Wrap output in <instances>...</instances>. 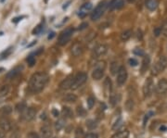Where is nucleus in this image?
<instances>
[{
	"mask_svg": "<svg viewBox=\"0 0 167 138\" xmlns=\"http://www.w3.org/2000/svg\"><path fill=\"white\" fill-rule=\"evenodd\" d=\"M48 75L45 72H36L33 74L29 81V91L33 93H37L44 89L48 83Z\"/></svg>",
	"mask_w": 167,
	"mask_h": 138,
	"instance_id": "f257e3e1",
	"label": "nucleus"
},
{
	"mask_svg": "<svg viewBox=\"0 0 167 138\" xmlns=\"http://www.w3.org/2000/svg\"><path fill=\"white\" fill-rule=\"evenodd\" d=\"M167 67V57L166 56H161L159 60L157 61L156 64L151 69V74L158 75L160 72L164 71Z\"/></svg>",
	"mask_w": 167,
	"mask_h": 138,
	"instance_id": "f03ea898",
	"label": "nucleus"
},
{
	"mask_svg": "<svg viewBox=\"0 0 167 138\" xmlns=\"http://www.w3.org/2000/svg\"><path fill=\"white\" fill-rule=\"evenodd\" d=\"M107 7H108L107 1H105V0H104V1L100 2L98 6L96 7V8L93 10V12L91 13V20H94V22H95V20H98L104 14Z\"/></svg>",
	"mask_w": 167,
	"mask_h": 138,
	"instance_id": "7ed1b4c3",
	"label": "nucleus"
},
{
	"mask_svg": "<svg viewBox=\"0 0 167 138\" xmlns=\"http://www.w3.org/2000/svg\"><path fill=\"white\" fill-rule=\"evenodd\" d=\"M73 28L72 27H69L67 29H65L64 31H62L60 33L59 36V40H58V44L59 45H66L69 41L71 40L73 36Z\"/></svg>",
	"mask_w": 167,
	"mask_h": 138,
	"instance_id": "20e7f679",
	"label": "nucleus"
},
{
	"mask_svg": "<svg viewBox=\"0 0 167 138\" xmlns=\"http://www.w3.org/2000/svg\"><path fill=\"white\" fill-rule=\"evenodd\" d=\"M106 68V62L105 61H99L96 64V67L92 72V78L94 80H100L104 75V70Z\"/></svg>",
	"mask_w": 167,
	"mask_h": 138,
	"instance_id": "39448f33",
	"label": "nucleus"
},
{
	"mask_svg": "<svg viewBox=\"0 0 167 138\" xmlns=\"http://www.w3.org/2000/svg\"><path fill=\"white\" fill-rule=\"evenodd\" d=\"M87 80V74L85 72H79L75 75L74 80H73V84L72 86L73 90H76L78 89L81 85H83Z\"/></svg>",
	"mask_w": 167,
	"mask_h": 138,
	"instance_id": "423d86ee",
	"label": "nucleus"
},
{
	"mask_svg": "<svg viewBox=\"0 0 167 138\" xmlns=\"http://www.w3.org/2000/svg\"><path fill=\"white\" fill-rule=\"evenodd\" d=\"M154 89V84L151 78H148L146 80L144 86H143V95L144 98H149L151 95Z\"/></svg>",
	"mask_w": 167,
	"mask_h": 138,
	"instance_id": "0eeeda50",
	"label": "nucleus"
},
{
	"mask_svg": "<svg viewBox=\"0 0 167 138\" xmlns=\"http://www.w3.org/2000/svg\"><path fill=\"white\" fill-rule=\"evenodd\" d=\"M108 51V47L106 45H98L97 47H94L93 51H92V57L94 59L99 58L101 56L105 55Z\"/></svg>",
	"mask_w": 167,
	"mask_h": 138,
	"instance_id": "6e6552de",
	"label": "nucleus"
},
{
	"mask_svg": "<svg viewBox=\"0 0 167 138\" xmlns=\"http://www.w3.org/2000/svg\"><path fill=\"white\" fill-rule=\"evenodd\" d=\"M127 80V71H126V69L123 66H121V68L117 73V79H116V82H117L118 85H123L124 84V83Z\"/></svg>",
	"mask_w": 167,
	"mask_h": 138,
	"instance_id": "1a4fd4ad",
	"label": "nucleus"
},
{
	"mask_svg": "<svg viewBox=\"0 0 167 138\" xmlns=\"http://www.w3.org/2000/svg\"><path fill=\"white\" fill-rule=\"evenodd\" d=\"M124 6V0H110V2L108 5V8L110 10L120 9Z\"/></svg>",
	"mask_w": 167,
	"mask_h": 138,
	"instance_id": "9d476101",
	"label": "nucleus"
},
{
	"mask_svg": "<svg viewBox=\"0 0 167 138\" xmlns=\"http://www.w3.org/2000/svg\"><path fill=\"white\" fill-rule=\"evenodd\" d=\"M35 116H36V110L34 108H29L24 111L22 118L26 121H33L35 118Z\"/></svg>",
	"mask_w": 167,
	"mask_h": 138,
	"instance_id": "9b49d317",
	"label": "nucleus"
},
{
	"mask_svg": "<svg viewBox=\"0 0 167 138\" xmlns=\"http://www.w3.org/2000/svg\"><path fill=\"white\" fill-rule=\"evenodd\" d=\"M156 91H157V93L160 95L166 93L167 92V80L166 79H161L159 81L158 84L156 86Z\"/></svg>",
	"mask_w": 167,
	"mask_h": 138,
	"instance_id": "f8f14e48",
	"label": "nucleus"
},
{
	"mask_svg": "<svg viewBox=\"0 0 167 138\" xmlns=\"http://www.w3.org/2000/svg\"><path fill=\"white\" fill-rule=\"evenodd\" d=\"M23 70V66H17V67H15L14 69H12L10 71H8V72L7 73L6 75V78L7 79H13L16 77L17 75H19L20 73L22 72V70Z\"/></svg>",
	"mask_w": 167,
	"mask_h": 138,
	"instance_id": "ddd939ff",
	"label": "nucleus"
},
{
	"mask_svg": "<svg viewBox=\"0 0 167 138\" xmlns=\"http://www.w3.org/2000/svg\"><path fill=\"white\" fill-rule=\"evenodd\" d=\"M72 54L74 56V57H78V56L82 55L84 52V47L82 44L80 43H74L72 47Z\"/></svg>",
	"mask_w": 167,
	"mask_h": 138,
	"instance_id": "4468645a",
	"label": "nucleus"
},
{
	"mask_svg": "<svg viewBox=\"0 0 167 138\" xmlns=\"http://www.w3.org/2000/svg\"><path fill=\"white\" fill-rule=\"evenodd\" d=\"M73 80H74V77H73V76H70V77L63 80L61 83H60L59 87L61 89H63V90H67V89L72 88L73 84Z\"/></svg>",
	"mask_w": 167,
	"mask_h": 138,
	"instance_id": "2eb2a0df",
	"label": "nucleus"
},
{
	"mask_svg": "<svg viewBox=\"0 0 167 138\" xmlns=\"http://www.w3.org/2000/svg\"><path fill=\"white\" fill-rule=\"evenodd\" d=\"M92 3H85L84 4L82 7H81L79 12H78V16L80 18H84L85 15L87 14V11H89V10L92 8Z\"/></svg>",
	"mask_w": 167,
	"mask_h": 138,
	"instance_id": "dca6fc26",
	"label": "nucleus"
},
{
	"mask_svg": "<svg viewBox=\"0 0 167 138\" xmlns=\"http://www.w3.org/2000/svg\"><path fill=\"white\" fill-rule=\"evenodd\" d=\"M0 129L4 132H8L11 129V123L8 119L2 118L0 119Z\"/></svg>",
	"mask_w": 167,
	"mask_h": 138,
	"instance_id": "f3484780",
	"label": "nucleus"
},
{
	"mask_svg": "<svg viewBox=\"0 0 167 138\" xmlns=\"http://www.w3.org/2000/svg\"><path fill=\"white\" fill-rule=\"evenodd\" d=\"M158 5H159L158 0H146V3H145L146 8L149 10H150V11L155 10L158 8Z\"/></svg>",
	"mask_w": 167,
	"mask_h": 138,
	"instance_id": "a211bd4d",
	"label": "nucleus"
},
{
	"mask_svg": "<svg viewBox=\"0 0 167 138\" xmlns=\"http://www.w3.org/2000/svg\"><path fill=\"white\" fill-rule=\"evenodd\" d=\"M150 56H145L143 61H142V65H141V73H144L145 71H147V70L149 69L150 67Z\"/></svg>",
	"mask_w": 167,
	"mask_h": 138,
	"instance_id": "6ab92c4d",
	"label": "nucleus"
},
{
	"mask_svg": "<svg viewBox=\"0 0 167 138\" xmlns=\"http://www.w3.org/2000/svg\"><path fill=\"white\" fill-rule=\"evenodd\" d=\"M41 134L44 138H50L52 136V131L51 128L48 125H45L41 128Z\"/></svg>",
	"mask_w": 167,
	"mask_h": 138,
	"instance_id": "aec40b11",
	"label": "nucleus"
},
{
	"mask_svg": "<svg viewBox=\"0 0 167 138\" xmlns=\"http://www.w3.org/2000/svg\"><path fill=\"white\" fill-rule=\"evenodd\" d=\"M63 101L68 102V103H74L77 101V96L74 94H67L63 96Z\"/></svg>",
	"mask_w": 167,
	"mask_h": 138,
	"instance_id": "412c9836",
	"label": "nucleus"
},
{
	"mask_svg": "<svg viewBox=\"0 0 167 138\" xmlns=\"http://www.w3.org/2000/svg\"><path fill=\"white\" fill-rule=\"evenodd\" d=\"M12 112V108L10 106H5L0 109V115L2 116H8Z\"/></svg>",
	"mask_w": 167,
	"mask_h": 138,
	"instance_id": "4be33fe9",
	"label": "nucleus"
},
{
	"mask_svg": "<svg viewBox=\"0 0 167 138\" xmlns=\"http://www.w3.org/2000/svg\"><path fill=\"white\" fill-rule=\"evenodd\" d=\"M9 91H10V86L6 84V85H3L0 87V98H4L7 95H8Z\"/></svg>",
	"mask_w": 167,
	"mask_h": 138,
	"instance_id": "5701e85b",
	"label": "nucleus"
},
{
	"mask_svg": "<svg viewBox=\"0 0 167 138\" xmlns=\"http://www.w3.org/2000/svg\"><path fill=\"white\" fill-rule=\"evenodd\" d=\"M131 36H132V31L126 30V31H124V32L122 33V34H121V40H122L123 42H125V41L129 40Z\"/></svg>",
	"mask_w": 167,
	"mask_h": 138,
	"instance_id": "b1692460",
	"label": "nucleus"
},
{
	"mask_svg": "<svg viewBox=\"0 0 167 138\" xmlns=\"http://www.w3.org/2000/svg\"><path fill=\"white\" fill-rule=\"evenodd\" d=\"M62 115L65 117V118H73V110L71 109L69 107H63L62 108Z\"/></svg>",
	"mask_w": 167,
	"mask_h": 138,
	"instance_id": "393cba45",
	"label": "nucleus"
},
{
	"mask_svg": "<svg viewBox=\"0 0 167 138\" xmlns=\"http://www.w3.org/2000/svg\"><path fill=\"white\" fill-rule=\"evenodd\" d=\"M120 68L121 67L119 66V63L116 62V61H113V62L110 64V72H111V74H112V75L117 74Z\"/></svg>",
	"mask_w": 167,
	"mask_h": 138,
	"instance_id": "a878e982",
	"label": "nucleus"
},
{
	"mask_svg": "<svg viewBox=\"0 0 167 138\" xmlns=\"http://www.w3.org/2000/svg\"><path fill=\"white\" fill-rule=\"evenodd\" d=\"M128 135H129V132L125 130V131H122L115 134L111 138H128Z\"/></svg>",
	"mask_w": 167,
	"mask_h": 138,
	"instance_id": "bb28decb",
	"label": "nucleus"
},
{
	"mask_svg": "<svg viewBox=\"0 0 167 138\" xmlns=\"http://www.w3.org/2000/svg\"><path fill=\"white\" fill-rule=\"evenodd\" d=\"M97 126H98V123L96 121H94V120H87V127L88 129L93 130L95 128H97Z\"/></svg>",
	"mask_w": 167,
	"mask_h": 138,
	"instance_id": "cd10ccee",
	"label": "nucleus"
},
{
	"mask_svg": "<svg viewBox=\"0 0 167 138\" xmlns=\"http://www.w3.org/2000/svg\"><path fill=\"white\" fill-rule=\"evenodd\" d=\"M123 123H124L123 119H122V118H119L117 121H115V123L113 124V126H112V130H113V131L119 130V129L121 128V127H122Z\"/></svg>",
	"mask_w": 167,
	"mask_h": 138,
	"instance_id": "c85d7f7f",
	"label": "nucleus"
},
{
	"mask_svg": "<svg viewBox=\"0 0 167 138\" xmlns=\"http://www.w3.org/2000/svg\"><path fill=\"white\" fill-rule=\"evenodd\" d=\"M64 125H65L64 120H59L58 121H56V123H55V129L59 132L63 128Z\"/></svg>",
	"mask_w": 167,
	"mask_h": 138,
	"instance_id": "c756f323",
	"label": "nucleus"
},
{
	"mask_svg": "<svg viewBox=\"0 0 167 138\" xmlns=\"http://www.w3.org/2000/svg\"><path fill=\"white\" fill-rule=\"evenodd\" d=\"M27 109V107H26V104L24 103V102H21V103L17 104L16 106V110L18 112H23Z\"/></svg>",
	"mask_w": 167,
	"mask_h": 138,
	"instance_id": "7c9ffc66",
	"label": "nucleus"
},
{
	"mask_svg": "<svg viewBox=\"0 0 167 138\" xmlns=\"http://www.w3.org/2000/svg\"><path fill=\"white\" fill-rule=\"evenodd\" d=\"M13 49H14L13 47H9V48H8V49L5 50L4 52H2L1 55H0V57H1V59H6V58H8V56L12 53Z\"/></svg>",
	"mask_w": 167,
	"mask_h": 138,
	"instance_id": "2f4dec72",
	"label": "nucleus"
},
{
	"mask_svg": "<svg viewBox=\"0 0 167 138\" xmlns=\"http://www.w3.org/2000/svg\"><path fill=\"white\" fill-rule=\"evenodd\" d=\"M44 29V24L43 23H40L38 24L36 27H35L34 30H33V34H39V33H41V32L43 31Z\"/></svg>",
	"mask_w": 167,
	"mask_h": 138,
	"instance_id": "473e14b6",
	"label": "nucleus"
},
{
	"mask_svg": "<svg viewBox=\"0 0 167 138\" xmlns=\"http://www.w3.org/2000/svg\"><path fill=\"white\" fill-rule=\"evenodd\" d=\"M76 113L79 117H85V114H87V111H85V109L83 108V107H77L76 109Z\"/></svg>",
	"mask_w": 167,
	"mask_h": 138,
	"instance_id": "72a5a7b5",
	"label": "nucleus"
},
{
	"mask_svg": "<svg viewBox=\"0 0 167 138\" xmlns=\"http://www.w3.org/2000/svg\"><path fill=\"white\" fill-rule=\"evenodd\" d=\"M27 63H28V65L30 66V67H33V66H34V64H35V58L34 57L33 55H30L29 57L27 58Z\"/></svg>",
	"mask_w": 167,
	"mask_h": 138,
	"instance_id": "f704fd0d",
	"label": "nucleus"
},
{
	"mask_svg": "<svg viewBox=\"0 0 167 138\" xmlns=\"http://www.w3.org/2000/svg\"><path fill=\"white\" fill-rule=\"evenodd\" d=\"M133 53L136 56H139V57H141V56H144L145 55V52H144V50L143 49H141V48H135L133 50Z\"/></svg>",
	"mask_w": 167,
	"mask_h": 138,
	"instance_id": "c9c22d12",
	"label": "nucleus"
},
{
	"mask_svg": "<svg viewBox=\"0 0 167 138\" xmlns=\"http://www.w3.org/2000/svg\"><path fill=\"white\" fill-rule=\"evenodd\" d=\"M104 85H105V87L107 88L108 91L111 90V81L110 78H106V80L104 82Z\"/></svg>",
	"mask_w": 167,
	"mask_h": 138,
	"instance_id": "e433bc0d",
	"label": "nucleus"
},
{
	"mask_svg": "<svg viewBox=\"0 0 167 138\" xmlns=\"http://www.w3.org/2000/svg\"><path fill=\"white\" fill-rule=\"evenodd\" d=\"M95 105V98L93 96H90L87 99V106H88V109H92L93 106Z\"/></svg>",
	"mask_w": 167,
	"mask_h": 138,
	"instance_id": "4c0bfd02",
	"label": "nucleus"
},
{
	"mask_svg": "<svg viewBox=\"0 0 167 138\" xmlns=\"http://www.w3.org/2000/svg\"><path fill=\"white\" fill-rule=\"evenodd\" d=\"M134 108V102L133 100H127V102H126V109H127L128 110H132Z\"/></svg>",
	"mask_w": 167,
	"mask_h": 138,
	"instance_id": "58836bf2",
	"label": "nucleus"
},
{
	"mask_svg": "<svg viewBox=\"0 0 167 138\" xmlns=\"http://www.w3.org/2000/svg\"><path fill=\"white\" fill-rule=\"evenodd\" d=\"M161 33H163L165 37H167V20L164 22L163 27H161Z\"/></svg>",
	"mask_w": 167,
	"mask_h": 138,
	"instance_id": "ea45409f",
	"label": "nucleus"
},
{
	"mask_svg": "<svg viewBox=\"0 0 167 138\" xmlns=\"http://www.w3.org/2000/svg\"><path fill=\"white\" fill-rule=\"evenodd\" d=\"M153 33L156 37L160 36V34H161V27H156L154 30H153Z\"/></svg>",
	"mask_w": 167,
	"mask_h": 138,
	"instance_id": "a19ab883",
	"label": "nucleus"
},
{
	"mask_svg": "<svg viewBox=\"0 0 167 138\" xmlns=\"http://www.w3.org/2000/svg\"><path fill=\"white\" fill-rule=\"evenodd\" d=\"M110 101L111 105L114 106V105L118 102V101H117V96H116V95H111V96H110Z\"/></svg>",
	"mask_w": 167,
	"mask_h": 138,
	"instance_id": "79ce46f5",
	"label": "nucleus"
},
{
	"mask_svg": "<svg viewBox=\"0 0 167 138\" xmlns=\"http://www.w3.org/2000/svg\"><path fill=\"white\" fill-rule=\"evenodd\" d=\"M24 18H25V16H18V17H15V18L12 19V22H13V23H18L20 20H22L24 19Z\"/></svg>",
	"mask_w": 167,
	"mask_h": 138,
	"instance_id": "37998d69",
	"label": "nucleus"
},
{
	"mask_svg": "<svg viewBox=\"0 0 167 138\" xmlns=\"http://www.w3.org/2000/svg\"><path fill=\"white\" fill-rule=\"evenodd\" d=\"M129 64L131 66H133V67H136V66L138 64V60H136V59H129Z\"/></svg>",
	"mask_w": 167,
	"mask_h": 138,
	"instance_id": "c03bdc74",
	"label": "nucleus"
},
{
	"mask_svg": "<svg viewBox=\"0 0 167 138\" xmlns=\"http://www.w3.org/2000/svg\"><path fill=\"white\" fill-rule=\"evenodd\" d=\"M85 138H99L98 135L97 134H93V132H91V134H87L85 135Z\"/></svg>",
	"mask_w": 167,
	"mask_h": 138,
	"instance_id": "a18cd8bd",
	"label": "nucleus"
},
{
	"mask_svg": "<svg viewBox=\"0 0 167 138\" xmlns=\"http://www.w3.org/2000/svg\"><path fill=\"white\" fill-rule=\"evenodd\" d=\"M9 138H21V134L19 132H14L13 134L10 135V137Z\"/></svg>",
	"mask_w": 167,
	"mask_h": 138,
	"instance_id": "49530a36",
	"label": "nucleus"
},
{
	"mask_svg": "<svg viewBox=\"0 0 167 138\" xmlns=\"http://www.w3.org/2000/svg\"><path fill=\"white\" fill-rule=\"evenodd\" d=\"M87 26H88V23H87V22H83V23L81 24L80 26H79V28H78V29H79L80 31H82V30H85V29L87 28Z\"/></svg>",
	"mask_w": 167,
	"mask_h": 138,
	"instance_id": "de8ad7c7",
	"label": "nucleus"
},
{
	"mask_svg": "<svg viewBox=\"0 0 167 138\" xmlns=\"http://www.w3.org/2000/svg\"><path fill=\"white\" fill-rule=\"evenodd\" d=\"M29 138H38V135L36 134H34V132H32V134H30L28 135Z\"/></svg>",
	"mask_w": 167,
	"mask_h": 138,
	"instance_id": "09e8293b",
	"label": "nucleus"
},
{
	"mask_svg": "<svg viewBox=\"0 0 167 138\" xmlns=\"http://www.w3.org/2000/svg\"><path fill=\"white\" fill-rule=\"evenodd\" d=\"M43 51H44V48H42V47H41V48H39V49L36 51V52H34V55H35V56H36V55H39V54H41V53L43 52Z\"/></svg>",
	"mask_w": 167,
	"mask_h": 138,
	"instance_id": "8fccbe9b",
	"label": "nucleus"
},
{
	"mask_svg": "<svg viewBox=\"0 0 167 138\" xmlns=\"http://www.w3.org/2000/svg\"><path fill=\"white\" fill-rule=\"evenodd\" d=\"M52 114H53L54 117H58L59 116V111L54 109H52Z\"/></svg>",
	"mask_w": 167,
	"mask_h": 138,
	"instance_id": "3c124183",
	"label": "nucleus"
},
{
	"mask_svg": "<svg viewBox=\"0 0 167 138\" xmlns=\"http://www.w3.org/2000/svg\"><path fill=\"white\" fill-rule=\"evenodd\" d=\"M71 2H72V0H69V1H68V2H67L66 4H64V5H63V7H62V8H63V9H65V8H67L69 7V5L71 4Z\"/></svg>",
	"mask_w": 167,
	"mask_h": 138,
	"instance_id": "603ef678",
	"label": "nucleus"
},
{
	"mask_svg": "<svg viewBox=\"0 0 167 138\" xmlns=\"http://www.w3.org/2000/svg\"><path fill=\"white\" fill-rule=\"evenodd\" d=\"M138 38L142 39V33H141V31H138Z\"/></svg>",
	"mask_w": 167,
	"mask_h": 138,
	"instance_id": "864d4df0",
	"label": "nucleus"
},
{
	"mask_svg": "<svg viewBox=\"0 0 167 138\" xmlns=\"http://www.w3.org/2000/svg\"><path fill=\"white\" fill-rule=\"evenodd\" d=\"M54 36H55V33H53V32H52L51 33H49V35H48V38L50 40V39H52Z\"/></svg>",
	"mask_w": 167,
	"mask_h": 138,
	"instance_id": "5fc2aeb1",
	"label": "nucleus"
},
{
	"mask_svg": "<svg viewBox=\"0 0 167 138\" xmlns=\"http://www.w3.org/2000/svg\"><path fill=\"white\" fill-rule=\"evenodd\" d=\"M160 130L161 131V132H166L167 131V128H166V126H161V128H160Z\"/></svg>",
	"mask_w": 167,
	"mask_h": 138,
	"instance_id": "6e6d98bb",
	"label": "nucleus"
},
{
	"mask_svg": "<svg viewBox=\"0 0 167 138\" xmlns=\"http://www.w3.org/2000/svg\"><path fill=\"white\" fill-rule=\"evenodd\" d=\"M6 137V135H5V132L2 131V132H0V138H5Z\"/></svg>",
	"mask_w": 167,
	"mask_h": 138,
	"instance_id": "4d7b16f0",
	"label": "nucleus"
},
{
	"mask_svg": "<svg viewBox=\"0 0 167 138\" xmlns=\"http://www.w3.org/2000/svg\"><path fill=\"white\" fill-rule=\"evenodd\" d=\"M127 1H128L129 3H134V2L136 1V0H127Z\"/></svg>",
	"mask_w": 167,
	"mask_h": 138,
	"instance_id": "13d9d810",
	"label": "nucleus"
},
{
	"mask_svg": "<svg viewBox=\"0 0 167 138\" xmlns=\"http://www.w3.org/2000/svg\"><path fill=\"white\" fill-rule=\"evenodd\" d=\"M4 70L3 68H0V72H1V70Z\"/></svg>",
	"mask_w": 167,
	"mask_h": 138,
	"instance_id": "bf43d9fd",
	"label": "nucleus"
},
{
	"mask_svg": "<svg viewBox=\"0 0 167 138\" xmlns=\"http://www.w3.org/2000/svg\"><path fill=\"white\" fill-rule=\"evenodd\" d=\"M44 1H45V3H48V0H44Z\"/></svg>",
	"mask_w": 167,
	"mask_h": 138,
	"instance_id": "052dcab7",
	"label": "nucleus"
},
{
	"mask_svg": "<svg viewBox=\"0 0 167 138\" xmlns=\"http://www.w3.org/2000/svg\"><path fill=\"white\" fill-rule=\"evenodd\" d=\"M0 1H1V2H4V1H5V0H0Z\"/></svg>",
	"mask_w": 167,
	"mask_h": 138,
	"instance_id": "680f3d73",
	"label": "nucleus"
}]
</instances>
